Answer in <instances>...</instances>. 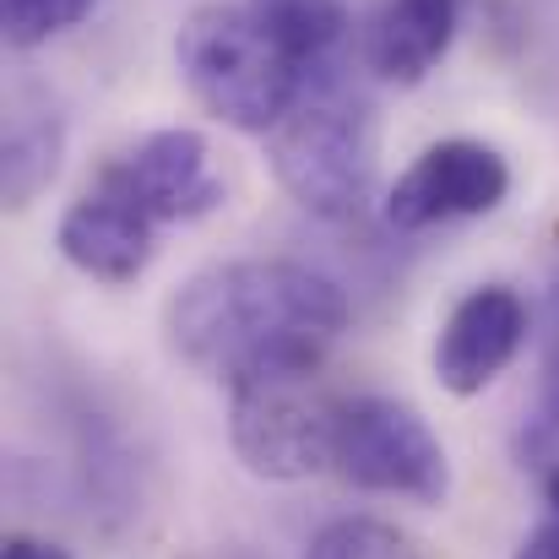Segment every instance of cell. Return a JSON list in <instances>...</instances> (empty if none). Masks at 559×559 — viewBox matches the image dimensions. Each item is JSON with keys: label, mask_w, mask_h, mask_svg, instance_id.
<instances>
[{"label": "cell", "mask_w": 559, "mask_h": 559, "mask_svg": "<svg viewBox=\"0 0 559 559\" xmlns=\"http://www.w3.org/2000/svg\"><path fill=\"white\" fill-rule=\"evenodd\" d=\"M348 316V294L305 261H223L169 299V343L228 385L239 374L321 370Z\"/></svg>", "instance_id": "cell-1"}, {"label": "cell", "mask_w": 559, "mask_h": 559, "mask_svg": "<svg viewBox=\"0 0 559 559\" xmlns=\"http://www.w3.org/2000/svg\"><path fill=\"white\" fill-rule=\"evenodd\" d=\"M175 66L190 98L245 136H272L310 82L250 0L195 5L175 33Z\"/></svg>", "instance_id": "cell-2"}, {"label": "cell", "mask_w": 559, "mask_h": 559, "mask_svg": "<svg viewBox=\"0 0 559 559\" xmlns=\"http://www.w3.org/2000/svg\"><path fill=\"white\" fill-rule=\"evenodd\" d=\"M374 109L354 87L348 66L310 76L294 109L266 136L277 186L321 223H348L365 212L374 190Z\"/></svg>", "instance_id": "cell-3"}, {"label": "cell", "mask_w": 559, "mask_h": 559, "mask_svg": "<svg viewBox=\"0 0 559 559\" xmlns=\"http://www.w3.org/2000/svg\"><path fill=\"white\" fill-rule=\"evenodd\" d=\"M228 435L255 478L294 484L332 467L337 402L321 391V370H266L228 380Z\"/></svg>", "instance_id": "cell-4"}, {"label": "cell", "mask_w": 559, "mask_h": 559, "mask_svg": "<svg viewBox=\"0 0 559 559\" xmlns=\"http://www.w3.org/2000/svg\"><path fill=\"white\" fill-rule=\"evenodd\" d=\"M332 467L365 489L413 506H440L451 495V456L429 418L396 396H354L337 402Z\"/></svg>", "instance_id": "cell-5"}, {"label": "cell", "mask_w": 559, "mask_h": 559, "mask_svg": "<svg viewBox=\"0 0 559 559\" xmlns=\"http://www.w3.org/2000/svg\"><path fill=\"white\" fill-rule=\"evenodd\" d=\"M511 195V164L473 136H451L424 147L396 186L385 190V223L396 234H424L440 223H462V217H484Z\"/></svg>", "instance_id": "cell-6"}, {"label": "cell", "mask_w": 559, "mask_h": 559, "mask_svg": "<svg viewBox=\"0 0 559 559\" xmlns=\"http://www.w3.org/2000/svg\"><path fill=\"white\" fill-rule=\"evenodd\" d=\"M98 180H109L115 190H126L158 228L169 223H195L206 212L223 206V175L212 169V147L201 131L169 126V131H147L142 142H131L126 153H115Z\"/></svg>", "instance_id": "cell-7"}, {"label": "cell", "mask_w": 559, "mask_h": 559, "mask_svg": "<svg viewBox=\"0 0 559 559\" xmlns=\"http://www.w3.org/2000/svg\"><path fill=\"white\" fill-rule=\"evenodd\" d=\"M527 343V305L506 283H484L462 294L435 337V380L451 396H478L511 370Z\"/></svg>", "instance_id": "cell-8"}, {"label": "cell", "mask_w": 559, "mask_h": 559, "mask_svg": "<svg viewBox=\"0 0 559 559\" xmlns=\"http://www.w3.org/2000/svg\"><path fill=\"white\" fill-rule=\"evenodd\" d=\"M55 245L82 277L136 283L158 255V223L126 190H115L109 180L93 175V186L66 206V217L55 228Z\"/></svg>", "instance_id": "cell-9"}, {"label": "cell", "mask_w": 559, "mask_h": 559, "mask_svg": "<svg viewBox=\"0 0 559 559\" xmlns=\"http://www.w3.org/2000/svg\"><path fill=\"white\" fill-rule=\"evenodd\" d=\"M462 27V0H380L365 33V60L380 82L418 87L451 49Z\"/></svg>", "instance_id": "cell-10"}, {"label": "cell", "mask_w": 559, "mask_h": 559, "mask_svg": "<svg viewBox=\"0 0 559 559\" xmlns=\"http://www.w3.org/2000/svg\"><path fill=\"white\" fill-rule=\"evenodd\" d=\"M60 158H66V115L38 87H16L5 104V158H0L5 206L22 212L27 201H38V190L55 186Z\"/></svg>", "instance_id": "cell-11"}, {"label": "cell", "mask_w": 559, "mask_h": 559, "mask_svg": "<svg viewBox=\"0 0 559 559\" xmlns=\"http://www.w3.org/2000/svg\"><path fill=\"white\" fill-rule=\"evenodd\" d=\"M250 5L288 44V55L305 66V76L348 66L343 60V49H348V5L343 0H250Z\"/></svg>", "instance_id": "cell-12"}, {"label": "cell", "mask_w": 559, "mask_h": 559, "mask_svg": "<svg viewBox=\"0 0 559 559\" xmlns=\"http://www.w3.org/2000/svg\"><path fill=\"white\" fill-rule=\"evenodd\" d=\"M305 559H424V555L413 549L407 533H396L380 516H337V522H326L310 538Z\"/></svg>", "instance_id": "cell-13"}, {"label": "cell", "mask_w": 559, "mask_h": 559, "mask_svg": "<svg viewBox=\"0 0 559 559\" xmlns=\"http://www.w3.org/2000/svg\"><path fill=\"white\" fill-rule=\"evenodd\" d=\"M93 5L98 0H0V27L11 49H38L66 27H76Z\"/></svg>", "instance_id": "cell-14"}, {"label": "cell", "mask_w": 559, "mask_h": 559, "mask_svg": "<svg viewBox=\"0 0 559 559\" xmlns=\"http://www.w3.org/2000/svg\"><path fill=\"white\" fill-rule=\"evenodd\" d=\"M538 429L559 435V266L549 277V321H544V391H538Z\"/></svg>", "instance_id": "cell-15"}, {"label": "cell", "mask_w": 559, "mask_h": 559, "mask_svg": "<svg viewBox=\"0 0 559 559\" xmlns=\"http://www.w3.org/2000/svg\"><path fill=\"white\" fill-rule=\"evenodd\" d=\"M516 559H559V500H549V516L527 533V544H522Z\"/></svg>", "instance_id": "cell-16"}, {"label": "cell", "mask_w": 559, "mask_h": 559, "mask_svg": "<svg viewBox=\"0 0 559 559\" xmlns=\"http://www.w3.org/2000/svg\"><path fill=\"white\" fill-rule=\"evenodd\" d=\"M5 559H71L60 544H49V538H27V533H11L5 538Z\"/></svg>", "instance_id": "cell-17"}]
</instances>
